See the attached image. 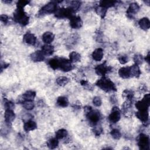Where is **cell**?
I'll list each match as a JSON object with an SVG mask.
<instances>
[{
	"instance_id": "obj_1",
	"label": "cell",
	"mask_w": 150,
	"mask_h": 150,
	"mask_svg": "<svg viewBox=\"0 0 150 150\" xmlns=\"http://www.w3.org/2000/svg\"><path fill=\"white\" fill-rule=\"evenodd\" d=\"M48 64L52 69H60L64 72L71 71L73 69L72 63L70 60L65 58L58 57L52 58L49 60Z\"/></svg>"
},
{
	"instance_id": "obj_2",
	"label": "cell",
	"mask_w": 150,
	"mask_h": 150,
	"mask_svg": "<svg viewBox=\"0 0 150 150\" xmlns=\"http://www.w3.org/2000/svg\"><path fill=\"white\" fill-rule=\"evenodd\" d=\"M96 84L101 90L107 93L117 91L114 83L109 78L105 77V76L98 80Z\"/></svg>"
},
{
	"instance_id": "obj_3",
	"label": "cell",
	"mask_w": 150,
	"mask_h": 150,
	"mask_svg": "<svg viewBox=\"0 0 150 150\" xmlns=\"http://www.w3.org/2000/svg\"><path fill=\"white\" fill-rule=\"evenodd\" d=\"M13 19L22 26L27 25L29 22V17L25 12L23 9L18 8L13 13Z\"/></svg>"
},
{
	"instance_id": "obj_4",
	"label": "cell",
	"mask_w": 150,
	"mask_h": 150,
	"mask_svg": "<svg viewBox=\"0 0 150 150\" xmlns=\"http://www.w3.org/2000/svg\"><path fill=\"white\" fill-rule=\"evenodd\" d=\"M74 12L69 6L68 8H59L54 12V15L57 18L63 19V18H70L73 16Z\"/></svg>"
},
{
	"instance_id": "obj_5",
	"label": "cell",
	"mask_w": 150,
	"mask_h": 150,
	"mask_svg": "<svg viewBox=\"0 0 150 150\" xmlns=\"http://www.w3.org/2000/svg\"><path fill=\"white\" fill-rule=\"evenodd\" d=\"M56 10H57L56 2L54 1H51L41 8V9L38 12V15L42 16L45 14L54 13L56 11Z\"/></svg>"
},
{
	"instance_id": "obj_6",
	"label": "cell",
	"mask_w": 150,
	"mask_h": 150,
	"mask_svg": "<svg viewBox=\"0 0 150 150\" xmlns=\"http://www.w3.org/2000/svg\"><path fill=\"white\" fill-rule=\"evenodd\" d=\"M150 105V94H146L142 100L138 101L135 103V107L138 111L148 110Z\"/></svg>"
},
{
	"instance_id": "obj_7",
	"label": "cell",
	"mask_w": 150,
	"mask_h": 150,
	"mask_svg": "<svg viewBox=\"0 0 150 150\" xmlns=\"http://www.w3.org/2000/svg\"><path fill=\"white\" fill-rule=\"evenodd\" d=\"M86 117L90 124L93 126H95L100 121L101 115L100 112L98 110H93L92 109L90 111L86 114Z\"/></svg>"
},
{
	"instance_id": "obj_8",
	"label": "cell",
	"mask_w": 150,
	"mask_h": 150,
	"mask_svg": "<svg viewBox=\"0 0 150 150\" xmlns=\"http://www.w3.org/2000/svg\"><path fill=\"white\" fill-rule=\"evenodd\" d=\"M138 145L140 149H149V138L144 134H140L138 138Z\"/></svg>"
},
{
	"instance_id": "obj_9",
	"label": "cell",
	"mask_w": 150,
	"mask_h": 150,
	"mask_svg": "<svg viewBox=\"0 0 150 150\" xmlns=\"http://www.w3.org/2000/svg\"><path fill=\"white\" fill-rule=\"evenodd\" d=\"M107 62L105 61L102 64H100L99 65H97L95 67V71L97 75L101 76L103 77H104L105 75L110 71L111 70V67L108 66L107 65Z\"/></svg>"
},
{
	"instance_id": "obj_10",
	"label": "cell",
	"mask_w": 150,
	"mask_h": 150,
	"mask_svg": "<svg viewBox=\"0 0 150 150\" xmlns=\"http://www.w3.org/2000/svg\"><path fill=\"white\" fill-rule=\"evenodd\" d=\"M121 118V111L118 107H114L108 116L109 121L112 123L117 122Z\"/></svg>"
},
{
	"instance_id": "obj_11",
	"label": "cell",
	"mask_w": 150,
	"mask_h": 150,
	"mask_svg": "<svg viewBox=\"0 0 150 150\" xmlns=\"http://www.w3.org/2000/svg\"><path fill=\"white\" fill-rule=\"evenodd\" d=\"M139 10V6L136 2H132L129 4V7L127 11V16L132 19L135 14H136Z\"/></svg>"
},
{
	"instance_id": "obj_12",
	"label": "cell",
	"mask_w": 150,
	"mask_h": 150,
	"mask_svg": "<svg viewBox=\"0 0 150 150\" xmlns=\"http://www.w3.org/2000/svg\"><path fill=\"white\" fill-rule=\"evenodd\" d=\"M82 21L79 16H73L70 18V26L73 29H79L82 26Z\"/></svg>"
},
{
	"instance_id": "obj_13",
	"label": "cell",
	"mask_w": 150,
	"mask_h": 150,
	"mask_svg": "<svg viewBox=\"0 0 150 150\" xmlns=\"http://www.w3.org/2000/svg\"><path fill=\"white\" fill-rule=\"evenodd\" d=\"M136 117L145 125L148 123L149 120V113L148 110L145 111H138L135 113Z\"/></svg>"
},
{
	"instance_id": "obj_14",
	"label": "cell",
	"mask_w": 150,
	"mask_h": 150,
	"mask_svg": "<svg viewBox=\"0 0 150 150\" xmlns=\"http://www.w3.org/2000/svg\"><path fill=\"white\" fill-rule=\"evenodd\" d=\"M23 42L30 45H35L36 42V37L33 33L27 32L26 33L23 37Z\"/></svg>"
},
{
	"instance_id": "obj_15",
	"label": "cell",
	"mask_w": 150,
	"mask_h": 150,
	"mask_svg": "<svg viewBox=\"0 0 150 150\" xmlns=\"http://www.w3.org/2000/svg\"><path fill=\"white\" fill-rule=\"evenodd\" d=\"M45 54L40 50H37L30 55L31 60L34 62H42L45 59Z\"/></svg>"
},
{
	"instance_id": "obj_16",
	"label": "cell",
	"mask_w": 150,
	"mask_h": 150,
	"mask_svg": "<svg viewBox=\"0 0 150 150\" xmlns=\"http://www.w3.org/2000/svg\"><path fill=\"white\" fill-rule=\"evenodd\" d=\"M5 121L8 125L11 124L12 121L15 118V114L12 110H5L4 114Z\"/></svg>"
},
{
	"instance_id": "obj_17",
	"label": "cell",
	"mask_w": 150,
	"mask_h": 150,
	"mask_svg": "<svg viewBox=\"0 0 150 150\" xmlns=\"http://www.w3.org/2000/svg\"><path fill=\"white\" fill-rule=\"evenodd\" d=\"M103 55V50L101 48H97L93 51L91 56L93 60H94L96 62H99L102 60Z\"/></svg>"
},
{
	"instance_id": "obj_18",
	"label": "cell",
	"mask_w": 150,
	"mask_h": 150,
	"mask_svg": "<svg viewBox=\"0 0 150 150\" xmlns=\"http://www.w3.org/2000/svg\"><path fill=\"white\" fill-rule=\"evenodd\" d=\"M36 128H37L36 123L32 120H30L25 122L23 125V129L26 132L33 131Z\"/></svg>"
},
{
	"instance_id": "obj_19",
	"label": "cell",
	"mask_w": 150,
	"mask_h": 150,
	"mask_svg": "<svg viewBox=\"0 0 150 150\" xmlns=\"http://www.w3.org/2000/svg\"><path fill=\"white\" fill-rule=\"evenodd\" d=\"M54 38V34L51 32H46L42 35V40L46 44H49L52 43Z\"/></svg>"
},
{
	"instance_id": "obj_20",
	"label": "cell",
	"mask_w": 150,
	"mask_h": 150,
	"mask_svg": "<svg viewBox=\"0 0 150 150\" xmlns=\"http://www.w3.org/2000/svg\"><path fill=\"white\" fill-rule=\"evenodd\" d=\"M138 25L141 29L144 30H146L150 28V21L148 18L144 17L139 21Z\"/></svg>"
},
{
	"instance_id": "obj_21",
	"label": "cell",
	"mask_w": 150,
	"mask_h": 150,
	"mask_svg": "<svg viewBox=\"0 0 150 150\" xmlns=\"http://www.w3.org/2000/svg\"><path fill=\"white\" fill-rule=\"evenodd\" d=\"M36 97V92L32 90H28L22 95V100L24 101H33ZM22 102V103H23Z\"/></svg>"
},
{
	"instance_id": "obj_22",
	"label": "cell",
	"mask_w": 150,
	"mask_h": 150,
	"mask_svg": "<svg viewBox=\"0 0 150 150\" xmlns=\"http://www.w3.org/2000/svg\"><path fill=\"white\" fill-rule=\"evenodd\" d=\"M119 76L122 79H128L131 77L129 67H123L120 69L118 71Z\"/></svg>"
},
{
	"instance_id": "obj_23",
	"label": "cell",
	"mask_w": 150,
	"mask_h": 150,
	"mask_svg": "<svg viewBox=\"0 0 150 150\" xmlns=\"http://www.w3.org/2000/svg\"><path fill=\"white\" fill-rule=\"evenodd\" d=\"M129 70H130L131 77H138L141 73L138 65L136 64H134L131 67H129Z\"/></svg>"
},
{
	"instance_id": "obj_24",
	"label": "cell",
	"mask_w": 150,
	"mask_h": 150,
	"mask_svg": "<svg viewBox=\"0 0 150 150\" xmlns=\"http://www.w3.org/2000/svg\"><path fill=\"white\" fill-rule=\"evenodd\" d=\"M45 55L47 56H50L52 55L54 52V47L53 46L49 45L48 44L44 45L42 47V50H41Z\"/></svg>"
},
{
	"instance_id": "obj_25",
	"label": "cell",
	"mask_w": 150,
	"mask_h": 150,
	"mask_svg": "<svg viewBox=\"0 0 150 150\" xmlns=\"http://www.w3.org/2000/svg\"><path fill=\"white\" fill-rule=\"evenodd\" d=\"M56 103L59 107H66L69 105V101L67 97H63V96H60L57 98Z\"/></svg>"
},
{
	"instance_id": "obj_26",
	"label": "cell",
	"mask_w": 150,
	"mask_h": 150,
	"mask_svg": "<svg viewBox=\"0 0 150 150\" xmlns=\"http://www.w3.org/2000/svg\"><path fill=\"white\" fill-rule=\"evenodd\" d=\"M69 60L71 63L78 62L81 59L80 54L76 52H71L69 54Z\"/></svg>"
},
{
	"instance_id": "obj_27",
	"label": "cell",
	"mask_w": 150,
	"mask_h": 150,
	"mask_svg": "<svg viewBox=\"0 0 150 150\" xmlns=\"http://www.w3.org/2000/svg\"><path fill=\"white\" fill-rule=\"evenodd\" d=\"M68 135V132L66 129H60L57 130L55 133V137L58 139H63L66 137Z\"/></svg>"
},
{
	"instance_id": "obj_28",
	"label": "cell",
	"mask_w": 150,
	"mask_h": 150,
	"mask_svg": "<svg viewBox=\"0 0 150 150\" xmlns=\"http://www.w3.org/2000/svg\"><path fill=\"white\" fill-rule=\"evenodd\" d=\"M59 145L58 139L56 138H52L49 139L47 141V145L50 149H54L56 148Z\"/></svg>"
},
{
	"instance_id": "obj_29",
	"label": "cell",
	"mask_w": 150,
	"mask_h": 150,
	"mask_svg": "<svg viewBox=\"0 0 150 150\" xmlns=\"http://www.w3.org/2000/svg\"><path fill=\"white\" fill-rule=\"evenodd\" d=\"M69 82V79L65 76H60L56 79L57 84L59 86L62 87L66 86Z\"/></svg>"
},
{
	"instance_id": "obj_30",
	"label": "cell",
	"mask_w": 150,
	"mask_h": 150,
	"mask_svg": "<svg viewBox=\"0 0 150 150\" xmlns=\"http://www.w3.org/2000/svg\"><path fill=\"white\" fill-rule=\"evenodd\" d=\"M117 1H101L100 2V6H103L106 9H108V8L114 6L115 4L117 3Z\"/></svg>"
},
{
	"instance_id": "obj_31",
	"label": "cell",
	"mask_w": 150,
	"mask_h": 150,
	"mask_svg": "<svg viewBox=\"0 0 150 150\" xmlns=\"http://www.w3.org/2000/svg\"><path fill=\"white\" fill-rule=\"evenodd\" d=\"M95 10H96V12L97 13V15L100 16V17L101 18H104V16H105L107 9L99 5L96 8Z\"/></svg>"
},
{
	"instance_id": "obj_32",
	"label": "cell",
	"mask_w": 150,
	"mask_h": 150,
	"mask_svg": "<svg viewBox=\"0 0 150 150\" xmlns=\"http://www.w3.org/2000/svg\"><path fill=\"white\" fill-rule=\"evenodd\" d=\"M123 97L125 98L127 100L131 101L134 98V92L131 90H125L122 93Z\"/></svg>"
},
{
	"instance_id": "obj_33",
	"label": "cell",
	"mask_w": 150,
	"mask_h": 150,
	"mask_svg": "<svg viewBox=\"0 0 150 150\" xmlns=\"http://www.w3.org/2000/svg\"><path fill=\"white\" fill-rule=\"evenodd\" d=\"M22 103L23 107L27 110H32L34 108L35 104L33 101H24Z\"/></svg>"
},
{
	"instance_id": "obj_34",
	"label": "cell",
	"mask_w": 150,
	"mask_h": 150,
	"mask_svg": "<svg viewBox=\"0 0 150 150\" xmlns=\"http://www.w3.org/2000/svg\"><path fill=\"white\" fill-rule=\"evenodd\" d=\"M144 58L141 54H136L134 56V61L135 62V64L139 65L141 64L144 62Z\"/></svg>"
},
{
	"instance_id": "obj_35",
	"label": "cell",
	"mask_w": 150,
	"mask_h": 150,
	"mask_svg": "<svg viewBox=\"0 0 150 150\" xmlns=\"http://www.w3.org/2000/svg\"><path fill=\"white\" fill-rule=\"evenodd\" d=\"M81 5V2L80 1H71L70 2V7L72 9V10L76 12V11H77Z\"/></svg>"
},
{
	"instance_id": "obj_36",
	"label": "cell",
	"mask_w": 150,
	"mask_h": 150,
	"mask_svg": "<svg viewBox=\"0 0 150 150\" xmlns=\"http://www.w3.org/2000/svg\"><path fill=\"white\" fill-rule=\"evenodd\" d=\"M110 134L115 139H119L121 137V132L118 129H112L110 132Z\"/></svg>"
},
{
	"instance_id": "obj_37",
	"label": "cell",
	"mask_w": 150,
	"mask_h": 150,
	"mask_svg": "<svg viewBox=\"0 0 150 150\" xmlns=\"http://www.w3.org/2000/svg\"><path fill=\"white\" fill-rule=\"evenodd\" d=\"M131 106H132V101L127 100L124 103V104L122 105V111L124 113L127 112L128 109H129Z\"/></svg>"
},
{
	"instance_id": "obj_38",
	"label": "cell",
	"mask_w": 150,
	"mask_h": 150,
	"mask_svg": "<svg viewBox=\"0 0 150 150\" xmlns=\"http://www.w3.org/2000/svg\"><path fill=\"white\" fill-rule=\"evenodd\" d=\"M29 2H30V1H25V0L19 1L17 2V4H16L17 8L23 9V8H24L26 5L29 4Z\"/></svg>"
},
{
	"instance_id": "obj_39",
	"label": "cell",
	"mask_w": 150,
	"mask_h": 150,
	"mask_svg": "<svg viewBox=\"0 0 150 150\" xmlns=\"http://www.w3.org/2000/svg\"><path fill=\"white\" fill-rule=\"evenodd\" d=\"M4 106L5 107V110H13V109L15 107V104L13 102L7 100L5 102Z\"/></svg>"
},
{
	"instance_id": "obj_40",
	"label": "cell",
	"mask_w": 150,
	"mask_h": 150,
	"mask_svg": "<svg viewBox=\"0 0 150 150\" xmlns=\"http://www.w3.org/2000/svg\"><path fill=\"white\" fill-rule=\"evenodd\" d=\"M93 132L94 133L96 136H100L102 132H103V128L101 126H97V127H94L93 128Z\"/></svg>"
},
{
	"instance_id": "obj_41",
	"label": "cell",
	"mask_w": 150,
	"mask_h": 150,
	"mask_svg": "<svg viewBox=\"0 0 150 150\" xmlns=\"http://www.w3.org/2000/svg\"><path fill=\"white\" fill-rule=\"evenodd\" d=\"M93 103L95 106L100 107L101 105V103H102L101 98L100 97H98V96L94 97L93 99Z\"/></svg>"
},
{
	"instance_id": "obj_42",
	"label": "cell",
	"mask_w": 150,
	"mask_h": 150,
	"mask_svg": "<svg viewBox=\"0 0 150 150\" xmlns=\"http://www.w3.org/2000/svg\"><path fill=\"white\" fill-rule=\"evenodd\" d=\"M118 60L121 64H124L128 62V58L127 55H121L118 57Z\"/></svg>"
},
{
	"instance_id": "obj_43",
	"label": "cell",
	"mask_w": 150,
	"mask_h": 150,
	"mask_svg": "<svg viewBox=\"0 0 150 150\" xmlns=\"http://www.w3.org/2000/svg\"><path fill=\"white\" fill-rule=\"evenodd\" d=\"M1 21L4 24H6L8 22L9 18L6 15H1Z\"/></svg>"
},
{
	"instance_id": "obj_44",
	"label": "cell",
	"mask_w": 150,
	"mask_h": 150,
	"mask_svg": "<svg viewBox=\"0 0 150 150\" xmlns=\"http://www.w3.org/2000/svg\"><path fill=\"white\" fill-rule=\"evenodd\" d=\"M91 110H92L91 107L89 106V105H87V106L84 107V112H86V114L87 113H88L89 111H90Z\"/></svg>"
},
{
	"instance_id": "obj_45",
	"label": "cell",
	"mask_w": 150,
	"mask_h": 150,
	"mask_svg": "<svg viewBox=\"0 0 150 150\" xmlns=\"http://www.w3.org/2000/svg\"><path fill=\"white\" fill-rule=\"evenodd\" d=\"M149 57H150V55H149V52H148V54H147V55L145 56V57L144 58V59H145V60L148 63V64H149Z\"/></svg>"
},
{
	"instance_id": "obj_46",
	"label": "cell",
	"mask_w": 150,
	"mask_h": 150,
	"mask_svg": "<svg viewBox=\"0 0 150 150\" xmlns=\"http://www.w3.org/2000/svg\"><path fill=\"white\" fill-rule=\"evenodd\" d=\"M147 87L145 86V85H143V86H142L141 87V91H142V92H145L147 90Z\"/></svg>"
},
{
	"instance_id": "obj_47",
	"label": "cell",
	"mask_w": 150,
	"mask_h": 150,
	"mask_svg": "<svg viewBox=\"0 0 150 150\" xmlns=\"http://www.w3.org/2000/svg\"><path fill=\"white\" fill-rule=\"evenodd\" d=\"M4 2H5V3H11V2H12V1H3Z\"/></svg>"
}]
</instances>
